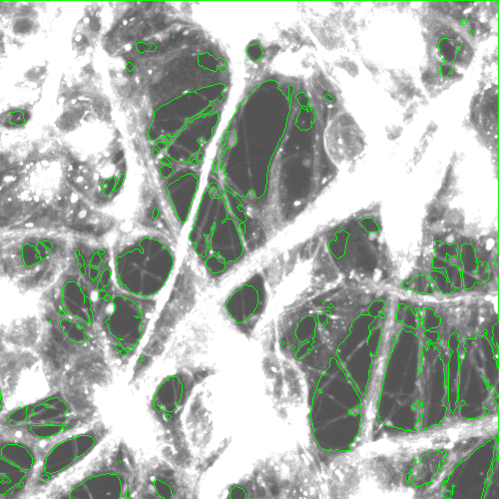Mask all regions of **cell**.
<instances>
[{"label": "cell", "instance_id": "9", "mask_svg": "<svg viewBox=\"0 0 499 499\" xmlns=\"http://www.w3.org/2000/svg\"><path fill=\"white\" fill-rule=\"evenodd\" d=\"M58 313L64 319L80 321L86 327L94 325L96 309L90 292L81 282L75 279L65 282L62 288Z\"/></svg>", "mask_w": 499, "mask_h": 499}, {"label": "cell", "instance_id": "5", "mask_svg": "<svg viewBox=\"0 0 499 499\" xmlns=\"http://www.w3.org/2000/svg\"><path fill=\"white\" fill-rule=\"evenodd\" d=\"M35 446L9 435L0 437V499H12L24 489L36 467Z\"/></svg>", "mask_w": 499, "mask_h": 499}, {"label": "cell", "instance_id": "10", "mask_svg": "<svg viewBox=\"0 0 499 499\" xmlns=\"http://www.w3.org/2000/svg\"><path fill=\"white\" fill-rule=\"evenodd\" d=\"M60 329L65 336L74 342H84L88 339V327L80 321L64 319L60 323Z\"/></svg>", "mask_w": 499, "mask_h": 499}, {"label": "cell", "instance_id": "6", "mask_svg": "<svg viewBox=\"0 0 499 499\" xmlns=\"http://www.w3.org/2000/svg\"><path fill=\"white\" fill-rule=\"evenodd\" d=\"M267 288L261 274H255L231 292L224 310L231 322L243 333H252L267 305Z\"/></svg>", "mask_w": 499, "mask_h": 499}, {"label": "cell", "instance_id": "13", "mask_svg": "<svg viewBox=\"0 0 499 499\" xmlns=\"http://www.w3.org/2000/svg\"><path fill=\"white\" fill-rule=\"evenodd\" d=\"M325 99H326V101H327V102H329V103H334V101H335V100H334V98H333V96H332L330 93H326V94H325Z\"/></svg>", "mask_w": 499, "mask_h": 499}, {"label": "cell", "instance_id": "1", "mask_svg": "<svg viewBox=\"0 0 499 499\" xmlns=\"http://www.w3.org/2000/svg\"><path fill=\"white\" fill-rule=\"evenodd\" d=\"M175 264V250L167 240L141 235L120 244L112 267L120 292L139 299L155 300L170 281Z\"/></svg>", "mask_w": 499, "mask_h": 499}, {"label": "cell", "instance_id": "3", "mask_svg": "<svg viewBox=\"0 0 499 499\" xmlns=\"http://www.w3.org/2000/svg\"><path fill=\"white\" fill-rule=\"evenodd\" d=\"M76 421L71 407L61 397L54 396L10 412L2 425L9 436L35 446V443L60 440Z\"/></svg>", "mask_w": 499, "mask_h": 499}, {"label": "cell", "instance_id": "12", "mask_svg": "<svg viewBox=\"0 0 499 499\" xmlns=\"http://www.w3.org/2000/svg\"><path fill=\"white\" fill-rule=\"evenodd\" d=\"M37 245V248L39 250L40 252V255L44 260L48 259L52 253H53V250H54V244L51 242V241H48V240H42L40 241Z\"/></svg>", "mask_w": 499, "mask_h": 499}, {"label": "cell", "instance_id": "4", "mask_svg": "<svg viewBox=\"0 0 499 499\" xmlns=\"http://www.w3.org/2000/svg\"><path fill=\"white\" fill-rule=\"evenodd\" d=\"M155 310L154 300L115 292L104 312V329L114 355L129 360L137 351Z\"/></svg>", "mask_w": 499, "mask_h": 499}, {"label": "cell", "instance_id": "11", "mask_svg": "<svg viewBox=\"0 0 499 499\" xmlns=\"http://www.w3.org/2000/svg\"><path fill=\"white\" fill-rule=\"evenodd\" d=\"M21 258L28 268L34 267L43 261L36 244H24L21 248Z\"/></svg>", "mask_w": 499, "mask_h": 499}, {"label": "cell", "instance_id": "2", "mask_svg": "<svg viewBox=\"0 0 499 499\" xmlns=\"http://www.w3.org/2000/svg\"><path fill=\"white\" fill-rule=\"evenodd\" d=\"M193 253L211 278H221L246 257L248 244L230 219L215 217L198 223L190 237Z\"/></svg>", "mask_w": 499, "mask_h": 499}, {"label": "cell", "instance_id": "8", "mask_svg": "<svg viewBox=\"0 0 499 499\" xmlns=\"http://www.w3.org/2000/svg\"><path fill=\"white\" fill-rule=\"evenodd\" d=\"M91 288L90 294L96 312H103L114 295L113 267L109 252L104 248L93 250L87 256L83 277Z\"/></svg>", "mask_w": 499, "mask_h": 499}, {"label": "cell", "instance_id": "7", "mask_svg": "<svg viewBox=\"0 0 499 499\" xmlns=\"http://www.w3.org/2000/svg\"><path fill=\"white\" fill-rule=\"evenodd\" d=\"M100 436L96 431H86L58 440L45 454L37 473V482H50L73 467L94 449Z\"/></svg>", "mask_w": 499, "mask_h": 499}]
</instances>
